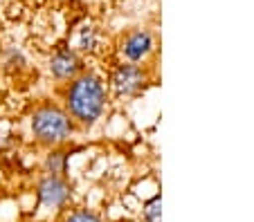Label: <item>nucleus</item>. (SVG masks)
I'll list each match as a JSON object with an SVG mask.
<instances>
[{"instance_id": "423d86ee", "label": "nucleus", "mask_w": 254, "mask_h": 222, "mask_svg": "<svg viewBox=\"0 0 254 222\" xmlns=\"http://www.w3.org/2000/svg\"><path fill=\"white\" fill-rule=\"evenodd\" d=\"M151 49H153V39H151V34L144 32V29L133 32V34L124 41V54L128 61H142Z\"/></svg>"}, {"instance_id": "20e7f679", "label": "nucleus", "mask_w": 254, "mask_h": 222, "mask_svg": "<svg viewBox=\"0 0 254 222\" xmlns=\"http://www.w3.org/2000/svg\"><path fill=\"white\" fill-rule=\"evenodd\" d=\"M144 83V74L137 65H122L113 77V86L120 94H135Z\"/></svg>"}, {"instance_id": "6e6552de", "label": "nucleus", "mask_w": 254, "mask_h": 222, "mask_svg": "<svg viewBox=\"0 0 254 222\" xmlns=\"http://www.w3.org/2000/svg\"><path fill=\"white\" fill-rule=\"evenodd\" d=\"M160 209H162V200H160V195H155V198L151 200V202H146V207H144V218H146V222H162Z\"/></svg>"}, {"instance_id": "0eeeda50", "label": "nucleus", "mask_w": 254, "mask_h": 222, "mask_svg": "<svg viewBox=\"0 0 254 222\" xmlns=\"http://www.w3.org/2000/svg\"><path fill=\"white\" fill-rule=\"evenodd\" d=\"M65 162H67L65 153H52L48 157V162H45V166H48V171L52 175H61L65 171Z\"/></svg>"}, {"instance_id": "f257e3e1", "label": "nucleus", "mask_w": 254, "mask_h": 222, "mask_svg": "<svg viewBox=\"0 0 254 222\" xmlns=\"http://www.w3.org/2000/svg\"><path fill=\"white\" fill-rule=\"evenodd\" d=\"M67 108H70L72 117L79 119L81 124L90 126L95 124L101 117L106 106V90L101 86V81L92 74H86V77H79L77 81L70 86L65 94Z\"/></svg>"}, {"instance_id": "39448f33", "label": "nucleus", "mask_w": 254, "mask_h": 222, "mask_svg": "<svg viewBox=\"0 0 254 222\" xmlns=\"http://www.w3.org/2000/svg\"><path fill=\"white\" fill-rule=\"evenodd\" d=\"M79 68H81V61L72 49H59L52 56V61H50V70H52V74L57 79L74 77L79 72Z\"/></svg>"}, {"instance_id": "9d476101", "label": "nucleus", "mask_w": 254, "mask_h": 222, "mask_svg": "<svg viewBox=\"0 0 254 222\" xmlns=\"http://www.w3.org/2000/svg\"><path fill=\"white\" fill-rule=\"evenodd\" d=\"M65 222H101V220L90 211H77V213H72Z\"/></svg>"}, {"instance_id": "7ed1b4c3", "label": "nucleus", "mask_w": 254, "mask_h": 222, "mask_svg": "<svg viewBox=\"0 0 254 222\" xmlns=\"http://www.w3.org/2000/svg\"><path fill=\"white\" fill-rule=\"evenodd\" d=\"M39 198L45 207H63L70 200V186L59 175H50L39 184Z\"/></svg>"}, {"instance_id": "1a4fd4ad", "label": "nucleus", "mask_w": 254, "mask_h": 222, "mask_svg": "<svg viewBox=\"0 0 254 222\" xmlns=\"http://www.w3.org/2000/svg\"><path fill=\"white\" fill-rule=\"evenodd\" d=\"M97 43V32L90 25H83L81 32H79V47L81 49H92Z\"/></svg>"}, {"instance_id": "f03ea898", "label": "nucleus", "mask_w": 254, "mask_h": 222, "mask_svg": "<svg viewBox=\"0 0 254 222\" xmlns=\"http://www.w3.org/2000/svg\"><path fill=\"white\" fill-rule=\"evenodd\" d=\"M32 131L43 144H54V141H63L72 133L70 117L63 110L54 106L39 108L32 117Z\"/></svg>"}]
</instances>
